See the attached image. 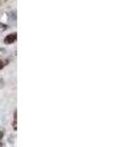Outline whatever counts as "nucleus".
Here are the masks:
<instances>
[{
	"label": "nucleus",
	"instance_id": "obj_5",
	"mask_svg": "<svg viewBox=\"0 0 140 147\" xmlns=\"http://www.w3.org/2000/svg\"><path fill=\"white\" fill-rule=\"evenodd\" d=\"M3 84H4V81H3V80H0V87L3 86Z\"/></svg>",
	"mask_w": 140,
	"mask_h": 147
},
{
	"label": "nucleus",
	"instance_id": "obj_3",
	"mask_svg": "<svg viewBox=\"0 0 140 147\" xmlns=\"http://www.w3.org/2000/svg\"><path fill=\"white\" fill-rule=\"evenodd\" d=\"M7 61H9V60H0V70H1V69L6 65V63H7Z\"/></svg>",
	"mask_w": 140,
	"mask_h": 147
},
{
	"label": "nucleus",
	"instance_id": "obj_2",
	"mask_svg": "<svg viewBox=\"0 0 140 147\" xmlns=\"http://www.w3.org/2000/svg\"><path fill=\"white\" fill-rule=\"evenodd\" d=\"M12 127H14V130H16L17 129V112L15 110L14 112V120H12Z\"/></svg>",
	"mask_w": 140,
	"mask_h": 147
},
{
	"label": "nucleus",
	"instance_id": "obj_1",
	"mask_svg": "<svg viewBox=\"0 0 140 147\" xmlns=\"http://www.w3.org/2000/svg\"><path fill=\"white\" fill-rule=\"evenodd\" d=\"M16 39H17V34H16V32H14V33L7 34L5 38H4V43L5 44H12Z\"/></svg>",
	"mask_w": 140,
	"mask_h": 147
},
{
	"label": "nucleus",
	"instance_id": "obj_4",
	"mask_svg": "<svg viewBox=\"0 0 140 147\" xmlns=\"http://www.w3.org/2000/svg\"><path fill=\"white\" fill-rule=\"evenodd\" d=\"M4 30H6V26H5V25H1V24H0V32L4 31Z\"/></svg>",
	"mask_w": 140,
	"mask_h": 147
}]
</instances>
